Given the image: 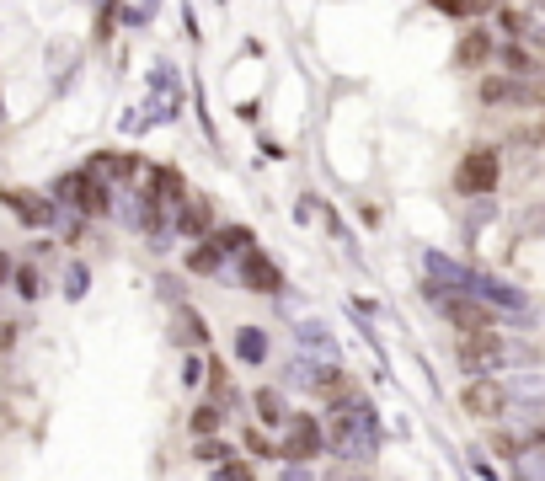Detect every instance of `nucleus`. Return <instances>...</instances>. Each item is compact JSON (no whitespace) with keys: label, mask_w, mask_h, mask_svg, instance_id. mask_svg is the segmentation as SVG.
I'll list each match as a JSON object with an SVG mask.
<instances>
[{"label":"nucleus","mask_w":545,"mask_h":481,"mask_svg":"<svg viewBox=\"0 0 545 481\" xmlns=\"http://www.w3.org/2000/svg\"><path fill=\"white\" fill-rule=\"evenodd\" d=\"M428 6H433V11H444V17H460V22H465V17H476L481 0H428Z\"/></svg>","instance_id":"obj_12"},{"label":"nucleus","mask_w":545,"mask_h":481,"mask_svg":"<svg viewBox=\"0 0 545 481\" xmlns=\"http://www.w3.org/2000/svg\"><path fill=\"white\" fill-rule=\"evenodd\" d=\"M246 449H252V455H273L278 444H268V433H252V428H246Z\"/></svg>","instance_id":"obj_19"},{"label":"nucleus","mask_w":545,"mask_h":481,"mask_svg":"<svg viewBox=\"0 0 545 481\" xmlns=\"http://www.w3.org/2000/svg\"><path fill=\"white\" fill-rule=\"evenodd\" d=\"M316 449H321V428H316V417H310V412H294V417H289V439H284V455L305 460V455H316Z\"/></svg>","instance_id":"obj_5"},{"label":"nucleus","mask_w":545,"mask_h":481,"mask_svg":"<svg viewBox=\"0 0 545 481\" xmlns=\"http://www.w3.org/2000/svg\"><path fill=\"white\" fill-rule=\"evenodd\" d=\"M529 65H535V59H529L519 43H508V49H503V70H508V75H524Z\"/></svg>","instance_id":"obj_14"},{"label":"nucleus","mask_w":545,"mask_h":481,"mask_svg":"<svg viewBox=\"0 0 545 481\" xmlns=\"http://www.w3.org/2000/svg\"><path fill=\"white\" fill-rule=\"evenodd\" d=\"M492 364H503V337H497V327L465 332V337H460V369L481 375V369H492Z\"/></svg>","instance_id":"obj_3"},{"label":"nucleus","mask_w":545,"mask_h":481,"mask_svg":"<svg viewBox=\"0 0 545 481\" xmlns=\"http://www.w3.org/2000/svg\"><path fill=\"white\" fill-rule=\"evenodd\" d=\"M6 273H11V257H0V284H6Z\"/></svg>","instance_id":"obj_20"},{"label":"nucleus","mask_w":545,"mask_h":481,"mask_svg":"<svg viewBox=\"0 0 545 481\" xmlns=\"http://www.w3.org/2000/svg\"><path fill=\"white\" fill-rule=\"evenodd\" d=\"M6 204L22 214V220H33V225H49V209L38 204V198H27V193H6Z\"/></svg>","instance_id":"obj_11"},{"label":"nucleus","mask_w":545,"mask_h":481,"mask_svg":"<svg viewBox=\"0 0 545 481\" xmlns=\"http://www.w3.org/2000/svg\"><path fill=\"white\" fill-rule=\"evenodd\" d=\"M444 316L455 321L460 332H481V327H497V316L487 305H476V300H444Z\"/></svg>","instance_id":"obj_7"},{"label":"nucleus","mask_w":545,"mask_h":481,"mask_svg":"<svg viewBox=\"0 0 545 481\" xmlns=\"http://www.w3.org/2000/svg\"><path fill=\"white\" fill-rule=\"evenodd\" d=\"M225 246H236V252H252V236H246L241 225H225V236H220Z\"/></svg>","instance_id":"obj_15"},{"label":"nucleus","mask_w":545,"mask_h":481,"mask_svg":"<svg viewBox=\"0 0 545 481\" xmlns=\"http://www.w3.org/2000/svg\"><path fill=\"white\" fill-rule=\"evenodd\" d=\"M241 359H252V364L262 359V337L257 332H241Z\"/></svg>","instance_id":"obj_17"},{"label":"nucleus","mask_w":545,"mask_h":481,"mask_svg":"<svg viewBox=\"0 0 545 481\" xmlns=\"http://www.w3.org/2000/svg\"><path fill=\"white\" fill-rule=\"evenodd\" d=\"M241 278H246L252 289H262V294H278V289H284V273H278L262 252H246V257H241Z\"/></svg>","instance_id":"obj_6"},{"label":"nucleus","mask_w":545,"mask_h":481,"mask_svg":"<svg viewBox=\"0 0 545 481\" xmlns=\"http://www.w3.org/2000/svg\"><path fill=\"white\" fill-rule=\"evenodd\" d=\"M257 412L268 417V423H278V417H284V407H278V396H273V391H262V396H257Z\"/></svg>","instance_id":"obj_16"},{"label":"nucleus","mask_w":545,"mask_h":481,"mask_svg":"<svg viewBox=\"0 0 545 481\" xmlns=\"http://www.w3.org/2000/svg\"><path fill=\"white\" fill-rule=\"evenodd\" d=\"M503 401H508L503 385L487 380V375H476V380L460 385V407L471 412V417H497V412H503Z\"/></svg>","instance_id":"obj_4"},{"label":"nucleus","mask_w":545,"mask_h":481,"mask_svg":"<svg viewBox=\"0 0 545 481\" xmlns=\"http://www.w3.org/2000/svg\"><path fill=\"white\" fill-rule=\"evenodd\" d=\"M513 97H524V86L513 81V75H487V81H481V102L487 107H508Z\"/></svg>","instance_id":"obj_9"},{"label":"nucleus","mask_w":545,"mask_h":481,"mask_svg":"<svg viewBox=\"0 0 545 481\" xmlns=\"http://www.w3.org/2000/svg\"><path fill=\"white\" fill-rule=\"evenodd\" d=\"M497 182H503V161H497L492 145H476V150L460 155V166H455V188H460V193L481 198V193H492Z\"/></svg>","instance_id":"obj_1"},{"label":"nucleus","mask_w":545,"mask_h":481,"mask_svg":"<svg viewBox=\"0 0 545 481\" xmlns=\"http://www.w3.org/2000/svg\"><path fill=\"white\" fill-rule=\"evenodd\" d=\"M214 423H220V412H214V407H198V412H193V428H198V433H214Z\"/></svg>","instance_id":"obj_18"},{"label":"nucleus","mask_w":545,"mask_h":481,"mask_svg":"<svg viewBox=\"0 0 545 481\" xmlns=\"http://www.w3.org/2000/svg\"><path fill=\"white\" fill-rule=\"evenodd\" d=\"M54 193L65 198V204H75L81 214H107V188L91 172H70V177H59L54 182Z\"/></svg>","instance_id":"obj_2"},{"label":"nucleus","mask_w":545,"mask_h":481,"mask_svg":"<svg viewBox=\"0 0 545 481\" xmlns=\"http://www.w3.org/2000/svg\"><path fill=\"white\" fill-rule=\"evenodd\" d=\"M487 54H492V38L481 33V27H465V38H460L455 59H460L465 70H476V65H487Z\"/></svg>","instance_id":"obj_8"},{"label":"nucleus","mask_w":545,"mask_h":481,"mask_svg":"<svg viewBox=\"0 0 545 481\" xmlns=\"http://www.w3.org/2000/svg\"><path fill=\"white\" fill-rule=\"evenodd\" d=\"M188 268L193 273H214V268H220V246H198V252L188 257Z\"/></svg>","instance_id":"obj_13"},{"label":"nucleus","mask_w":545,"mask_h":481,"mask_svg":"<svg viewBox=\"0 0 545 481\" xmlns=\"http://www.w3.org/2000/svg\"><path fill=\"white\" fill-rule=\"evenodd\" d=\"M209 220H214V209L204 204V198H188V204H182V230H188V236H209Z\"/></svg>","instance_id":"obj_10"}]
</instances>
